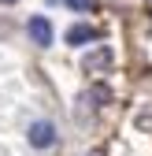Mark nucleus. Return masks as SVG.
Here are the masks:
<instances>
[{"label": "nucleus", "mask_w": 152, "mask_h": 156, "mask_svg": "<svg viewBox=\"0 0 152 156\" xmlns=\"http://www.w3.org/2000/svg\"><path fill=\"white\" fill-rule=\"evenodd\" d=\"M0 4H15V0H0Z\"/></svg>", "instance_id": "obj_8"}, {"label": "nucleus", "mask_w": 152, "mask_h": 156, "mask_svg": "<svg viewBox=\"0 0 152 156\" xmlns=\"http://www.w3.org/2000/svg\"><path fill=\"white\" fill-rule=\"evenodd\" d=\"M97 37H100V30H97V26L78 23V26H71V30H67V45H85V41H97Z\"/></svg>", "instance_id": "obj_4"}, {"label": "nucleus", "mask_w": 152, "mask_h": 156, "mask_svg": "<svg viewBox=\"0 0 152 156\" xmlns=\"http://www.w3.org/2000/svg\"><path fill=\"white\" fill-rule=\"evenodd\" d=\"M148 4H152V0H148Z\"/></svg>", "instance_id": "obj_10"}, {"label": "nucleus", "mask_w": 152, "mask_h": 156, "mask_svg": "<svg viewBox=\"0 0 152 156\" xmlns=\"http://www.w3.org/2000/svg\"><path fill=\"white\" fill-rule=\"evenodd\" d=\"M104 101H111V93H108V86H93V89L85 93V104H89V108H100Z\"/></svg>", "instance_id": "obj_5"}, {"label": "nucleus", "mask_w": 152, "mask_h": 156, "mask_svg": "<svg viewBox=\"0 0 152 156\" xmlns=\"http://www.w3.org/2000/svg\"><path fill=\"white\" fill-rule=\"evenodd\" d=\"M26 30H30V41L33 45H41V48L52 45V23H48L45 15H33L30 23H26Z\"/></svg>", "instance_id": "obj_2"}, {"label": "nucleus", "mask_w": 152, "mask_h": 156, "mask_svg": "<svg viewBox=\"0 0 152 156\" xmlns=\"http://www.w3.org/2000/svg\"><path fill=\"white\" fill-rule=\"evenodd\" d=\"M67 8H71V11H93L97 0H67Z\"/></svg>", "instance_id": "obj_6"}, {"label": "nucleus", "mask_w": 152, "mask_h": 156, "mask_svg": "<svg viewBox=\"0 0 152 156\" xmlns=\"http://www.w3.org/2000/svg\"><path fill=\"white\" fill-rule=\"evenodd\" d=\"M89 156H104V152H100V149H97V152H89Z\"/></svg>", "instance_id": "obj_7"}, {"label": "nucleus", "mask_w": 152, "mask_h": 156, "mask_svg": "<svg viewBox=\"0 0 152 156\" xmlns=\"http://www.w3.org/2000/svg\"><path fill=\"white\" fill-rule=\"evenodd\" d=\"M26 138H30V145L33 149H48V145H56V126L52 123H30V134H26Z\"/></svg>", "instance_id": "obj_3"}, {"label": "nucleus", "mask_w": 152, "mask_h": 156, "mask_svg": "<svg viewBox=\"0 0 152 156\" xmlns=\"http://www.w3.org/2000/svg\"><path fill=\"white\" fill-rule=\"evenodd\" d=\"M111 63H115V52H111L108 45H100V48H93L85 60H82V71H85V74H104Z\"/></svg>", "instance_id": "obj_1"}, {"label": "nucleus", "mask_w": 152, "mask_h": 156, "mask_svg": "<svg viewBox=\"0 0 152 156\" xmlns=\"http://www.w3.org/2000/svg\"><path fill=\"white\" fill-rule=\"evenodd\" d=\"M48 4H56V0H48Z\"/></svg>", "instance_id": "obj_9"}]
</instances>
